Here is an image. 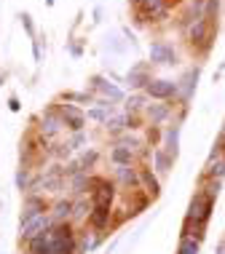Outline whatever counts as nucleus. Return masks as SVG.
<instances>
[{
	"instance_id": "nucleus-1",
	"label": "nucleus",
	"mask_w": 225,
	"mask_h": 254,
	"mask_svg": "<svg viewBox=\"0 0 225 254\" xmlns=\"http://www.w3.org/2000/svg\"><path fill=\"white\" fill-rule=\"evenodd\" d=\"M215 32H217V22H209V19H199L188 27V43L193 46L199 54H207L215 43Z\"/></svg>"
},
{
	"instance_id": "nucleus-2",
	"label": "nucleus",
	"mask_w": 225,
	"mask_h": 254,
	"mask_svg": "<svg viewBox=\"0 0 225 254\" xmlns=\"http://www.w3.org/2000/svg\"><path fill=\"white\" fill-rule=\"evenodd\" d=\"M212 206H215L212 198H207L204 193H196V198L190 201V209H188L185 222H188V225H204V228H207L209 217H212Z\"/></svg>"
},
{
	"instance_id": "nucleus-3",
	"label": "nucleus",
	"mask_w": 225,
	"mask_h": 254,
	"mask_svg": "<svg viewBox=\"0 0 225 254\" xmlns=\"http://www.w3.org/2000/svg\"><path fill=\"white\" fill-rule=\"evenodd\" d=\"M145 94L155 102H172L180 97V86L174 80H166V78H153L145 88Z\"/></svg>"
},
{
	"instance_id": "nucleus-4",
	"label": "nucleus",
	"mask_w": 225,
	"mask_h": 254,
	"mask_svg": "<svg viewBox=\"0 0 225 254\" xmlns=\"http://www.w3.org/2000/svg\"><path fill=\"white\" fill-rule=\"evenodd\" d=\"M54 228V219H51V214L46 211V214H40V217H32V219H27V222H22V241H27L30 244L32 238H38L40 233H49Z\"/></svg>"
},
{
	"instance_id": "nucleus-5",
	"label": "nucleus",
	"mask_w": 225,
	"mask_h": 254,
	"mask_svg": "<svg viewBox=\"0 0 225 254\" xmlns=\"http://www.w3.org/2000/svg\"><path fill=\"white\" fill-rule=\"evenodd\" d=\"M62 128H65V118H62V113H59V107H49L40 115V134H43L46 139H54L57 134H62Z\"/></svg>"
},
{
	"instance_id": "nucleus-6",
	"label": "nucleus",
	"mask_w": 225,
	"mask_h": 254,
	"mask_svg": "<svg viewBox=\"0 0 225 254\" xmlns=\"http://www.w3.org/2000/svg\"><path fill=\"white\" fill-rule=\"evenodd\" d=\"M115 198V185L102 177H91V201L94 206H113Z\"/></svg>"
},
{
	"instance_id": "nucleus-7",
	"label": "nucleus",
	"mask_w": 225,
	"mask_h": 254,
	"mask_svg": "<svg viewBox=\"0 0 225 254\" xmlns=\"http://www.w3.org/2000/svg\"><path fill=\"white\" fill-rule=\"evenodd\" d=\"M150 62L153 64H174L177 62V51L169 40H153L150 46Z\"/></svg>"
},
{
	"instance_id": "nucleus-8",
	"label": "nucleus",
	"mask_w": 225,
	"mask_h": 254,
	"mask_svg": "<svg viewBox=\"0 0 225 254\" xmlns=\"http://www.w3.org/2000/svg\"><path fill=\"white\" fill-rule=\"evenodd\" d=\"M59 113H62L65 126L70 128V131H83L86 113H83L80 107H75V105H70V102H65V105H59Z\"/></svg>"
},
{
	"instance_id": "nucleus-9",
	"label": "nucleus",
	"mask_w": 225,
	"mask_h": 254,
	"mask_svg": "<svg viewBox=\"0 0 225 254\" xmlns=\"http://www.w3.org/2000/svg\"><path fill=\"white\" fill-rule=\"evenodd\" d=\"M40 214H46V198L40 193H27L24 206H22V222H27L32 217H40Z\"/></svg>"
},
{
	"instance_id": "nucleus-10",
	"label": "nucleus",
	"mask_w": 225,
	"mask_h": 254,
	"mask_svg": "<svg viewBox=\"0 0 225 254\" xmlns=\"http://www.w3.org/2000/svg\"><path fill=\"white\" fill-rule=\"evenodd\" d=\"M199 75H201V67L196 64V67H190V70L185 72V78L180 80V99H182V105H188L190 97H193V91H196V83H199Z\"/></svg>"
},
{
	"instance_id": "nucleus-11",
	"label": "nucleus",
	"mask_w": 225,
	"mask_h": 254,
	"mask_svg": "<svg viewBox=\"0 0 225 254\" xmlns=\"http://www.w3.org/2000/svg\"><path fill=\"white\" fill-rule=\"evenodd\" d=\"M124 80H126V86H129V88H148V83H150L153 78H150L148 64H134Z\"/></svg>"
},
{
	"instance_id": "nucleus-12",
	"label": "nucleus",
	"mask_w": 225,
	"mask_h": 254,
	"mask_svg": "<svg viewBox=\"0 0 225 254\" xmlns=\"http://www.w3.org/2000/svg\"><path fill=\"white\" fill-rule=\"evenodd\" d=\"M91 91H102L110 102H121V99H124V91H121L118 86H113L110 80H105L102 75H94V78H91Z\"/></svg>"
},
{
	"instance_id": "nucleus-13",
	"label": "nucleus",
	"mask_w": 225,
	"mask_h": 254,
	"mask_svg": "<svg viewBox=\"0 0 225 254\" xmlns=\"http://www.w3.org/2000/svg\"><path fill=\"white\" fill-rule=\"evenodd\" d=\"M49 214H51V219H54V225L70 222V219H73V201H70V198H59V201L51 206Z\"/></svg>"
},
{
	"instance_id": "nucleus-14",
	"label": "nucleus",
	"mask_w": 225,
	"mask_h": 254,
	"mask_svg": "<svg viewBox=\"0 0 225 254\" xmlns=\"http://www.w3.org/2000/svg\"><path fill=\"white\" fill-rule=\"evenodd\" d=\"M110 214H113V206H94L91 214H88V225H91L94 230H107Z\"/></svg>"
},
{
	"instance_id": "nucleus-15",
	"label": "nucleus",
	"mask_w": 225,
	"mask_h": 254,
	"mask_svg": "<svg viewBox=\"0 0 225 254\" xmlns=\"http://www.w3.org/2000/svg\"><path fill=\"white\" fill-rule=\"evenodd\" d=\"M115 180H118L121 188L132 190V188L140 185V171L132 169V166H115Z\"/></svg>"
},
{
	"instance_id": "nucleus-16",
	"label": "nucleus",
	"mask_w": 225,
	"mask_h": 254,
	"mask_svg": "<svg viewBox=\"0 0 225 254\" xmlns=\"http://www.w3.org/2000/svg\"><path fill=\"white\" fill-rule=\"evenodd\" d=\"M145 115L150 118V123H153V126H158V123H163V121L169 118V115H172V105H169V102L148 105V107H145Z\"/></svg>"
},
{
	"instance_id": "nucleus-17",
	"label": "nucleus",
	"mask_w": 225,
	"mask_h": 254,
	"mask_svg": "<svg viewBox=\"0 0 225 254\" xmlns=\"http://www.w3.org/2000/svg\"><path fill=\"white\" fill-rule=\"evenodd\" d=\"M140 185L145 188V193H148L150 198H158L161 185H158V180H155L153 169H140Z\"/></svg>"
},
{
	"instance_id": "nucleus-18",
	"label": "nucleus",
	"mask_w": 225,
	"mask_h": 254,
	"mask_svg": "<svg viewBox=\"0 0 225 254\" xmlns=\"http://www.w3.org/2000/svg\"><path fill=\"white\" fill-rule=\"evenodd\" d=\"M110 161L115 163V166H132V163H134V150L124 147V145H115L110 150Z\"/></svg>"
},
{
	"instance_id": "nucleus-19",
	"label": "nucleus",
	"mask_w": 225,
	"mask_h": 254,
	"mask_svg": "<svg viewBox=\"0 0 225 254\" xmlns=\"http://www.w3.org/2000/svg\"><path fill=\"white\" fill-rule=\"evenodd\" d=\"M207 180H223L225 177V155H209L207 163Z\"/></svg>"
},
{
	"instance_id": "nucleus-20",
	"label": "nucleus",
	"mask_w": 225,
	"mask_h": 254,
	"mask_svg": "<svg viewBox=\"0 0 225 254\" xmlns=\"http://www.w3.org/2000/svg\"><path fill=\"white\" fill-rule=\"evenodd\" d=\"M177 145H180V123L169 126L166 134H163V150H166L169 155H177Z\"/></svg>"
},
{
	"instance_id": "nucleus-21",
	"label": "nucleus",
	"mask_w": 225,
	"mask_h": 254,
	"mask_svg": "<svg viewBox=\"0 0 225 254\" xmlns=\"http://www.w3.org/2000/svg\"><path fill=\"white\" fill-rule=\"evenodd\" d=\"M91 209H94V201H88L86 195L75 198V201H73V219H88Z\"/></svg>"
},
{
	"instance_id": "nucleus-22",
	"label": "nucleus",
	"mask_w": 225,
	"mask_h": 254,
	"mask_svg": "<svg viewBox=\"0 0 225 254\" xmlns=\"http://www.w3.org/2000/svg\"><path fill=\"white\" fill-rule=\"evenodd\" d=\"M105 128H107L110 134H121L124 128H129V113H115L113 118L105 123Z\"/></svg>"
},
{
	"instance_id": "nucleus-23",
	"label": "nucleus",
	"mask_w": 225,
	"mask_h": 254,
	"mask_svg": "<svg viewBox=\"0 0 225 254\" xmlns=\"http://www.w3.org/2000/svg\"><path fill=\"white\" fill-rule=\"evenodd\" d=\"M172 158L174 155H169L166 150H153V163H155V171H158V174H166L169 171V166H172Z\"/></svg>"
},
{
	"instance_id": "nucleus-24",
	"label": "nucleus",
	"mask_w": 225,
	"mask_h": 254,
	"mask_svg": "<svg viewBox=\"0 0 225 254\" xmlns=\"http://www.w3.org/2000/svg\"><path fill=\"white\" fill-rule=\"evenodd\" d=\"M113 115H115L113 107H99V105H97V107H91V110L86 113V118H88V121H97V123H107Z\"/></svg>"
},
{
	"instance_id": "nucleus-25",
	"label": "nucleus",
	"mask_w": 225,
	"mask_h": 254,
	"mask_svg": "<svg viewBox=\"0 0 225 254\" xmlns=\"http://www.w3.org/2000/svg\"><path fill=\"white\" fill-rule=\"evenodd\" d=\"M148 94H132V97L126 99V113H140V110H145L148 105Z\"/></svg>"
},
{
	"instance_id": "nucleus-26",
	"label": "nucleus",
	"mask_w": 225,
	"mask_h": 254,
	"mask_svg": "<svg viewBox=\"0 0 225 254\" xmlns=\"http://www.w3.org/2000/svg\"><path fill=\"white\" fill-rule=\"evenodd\" d=\"M199 249H201V241L185 236V238H180V249H177V254H199Z\"/></svg>"
},
{
	"instance_id": "nucleus-27",
	"label": "nucleus",
	"mask_w": 225,
	"mask_h": 254,
	"mask_svg": "<svg viewBox=\"0 0 225 254\" xmlns=\"http://www.w3.org/2000/svg\"><path fill=\"white\" fill-rule=\"evenodd\" d=\"M62 99L70 102V105H75V102H78V105H91L94 102L91 94H83V91H67V94H62Z\"/></svg>"
},
{
	"instance_id": "nucleus-28",
	"label": "nucleus",
	"mask_w": 225,
	"mask_h": 254,
	"mask_svg": "<svg viewBox=\"0 0 225 254\" xmlns=\"http://www.w3.org/2000/svg\"><path fill=\"white\" fill-rule=\"evenodd\" d=\"M97 158H99V155H97V150H86V153L78 158V166H80V171H88V169L94 166V163H97Z\"/></svg>"
},
{
	"instance_id": "nucleus-29",
	"label": "nucleus",
	"mask_w": 225,
	"mask_h": 254,
	"mask_svg": "<svg viewBox=\"0 0 225 254\" xmlns=\"http://www.w3.org/2000/svg\"><path fill=\"white\" fill-rule=\"evenodd\" d=\"M217 16H220V0H207L204 19H209V22H217Z\"/></svg>"
},
{
	"instance_id": "nucleus-30",
	"label": "nucleus",
	"mask_w": 225,
	"mask_h": 254,
	"mask_svg": "<svg viewBox=\"0 0 225 254\" xmlns=\"http://www.w3.org/2000/svg\"><path fill=\"white\" fill-rule=\"evenodd\" d=\"M16 188L22 190V193H27V190H30V171H27L24 166L16 171Z\"/></svg>"
},
{
	"instance_id": "nucleus-31",
	"label": "nucleus",
	"mask_w": 225,
	"mask_h": 254,
	"mask_svg": "<svg viewBox=\"0 0 225 254\" xmlns=\"http://www.w3.org/2000/svg\"><path fill=\"white\" fill-rule=\"evenodd\" d=\"M94 246H97V238L86 233V236L80 238V244H78V249H75V254H86L88 249H94Z\"/></svg>"
},
{
	"instance_id": "nucleus-32",
	"label": "nucleus",
	"mask_w": 225,
	"mask_h": 254,
	"mask_svg": "<svg viewBox=\"0 0 225 254\" xmlns=\"http://www.w3.org/2000/svg\"><path fill=\"white\" fill-rule=\"evenodd\" d=\"M83 142H86V134H83V131H73L70 142H67V147H70V150H80V147H83Z\"/></svg>"
},
{
	"instance_id": "nucleus-33",
	"label": "nucleus",
	"mask_w": 225,
	"mask_h": 254,
	"mask_svg": "<svg viewBox=\"0 0 225 254\" xmlns=\"http://www.w3.org/2000/svg\"><path fill=\"white\" fill-rule=\"evenodd\" d=\"M19 19H22V24H24L27 35H30V38H38V35H35V24H32V16H30V13H22Z\"/></svg>"
},
{
	"instance_id": "nucleus-34",
	"label": "nucleus",
	"mask_w": 225,
	"mask_h": 254,
	"mask_svg": "<svg viewBox=\"0 0 225 254\" xmlns=\"http://www.w3.org/2000/svg\"><path fill=\"white\" fill-rule=\"evenodd\" d=\"M32 57H35V62H40V38H32Z\"/></svg>"
},
{
	"instance_id": "nucleus-35",
	"label": "nucleus",
	"mask_w": 225,
	"mask_h": 254,
	"mask_svg": "<svg viewBox=\"0 0 225 254\" xmlns=\"http://www.w3.org/2000/svg\"><path fill=\"white\" fill-rule=\"evenodd\" d=\"M158 136H161V131H158L155 126H150V131H148V139H150V142H155Z\"/></svg>"
},
{
	"instance_id": "nucleus-36",
	"label": "nucleus",
	"mask_w": 225,
	"mask_h": 254,
	"mask_svg": "<svg viewBox=\"0 0 225 254\" xmlns=\"http://www.w3.org/2000/svg\"><path fill=\"white\" fill-rule=\"evenodd\" d=\"M8 107L13 110V113H19V110H22V105H19V99H16V97H11V99H8Z\"/></svg>"
},
{
	"instance_id": "nucleus-37",
	"label": "nucleus",
	"mask_w": 225,
	"mask_h": 254,
	"mask_svg": "<svg viewBox=\"0 0 225 254\" xmlns=\"http://www.w3.org/2000/svg\"><path fill=\"white\" fill-rule=\"evenodd\" d=\"M70 54H73V57H80V46H75V43H70Z\"/></svg>"
},
{
	"instance_id": "nucleus-38",
	"label": "nucleus",
	"mask_w": 225,
	"mask_h": 254,
	"mask_svg": "<svg viewBox=\"0 0 225 254\" xmlns=\"http://www.w3.org/2000/svg\"><path fill=\"white\" fill-rule=\"evenodd\" d=\"M169 3H188V0H169Z\"/></svg>"
},
{
	"instance_id": "nucleus-39",
	"label": "nucleus",
	"mask_w": 225,
	"mask_h": 254,
	"mask_svg": "<svg viewBox=\"0 0 225 254\" xmlns=\"http://www.w3.org/2000/svg\"><path fill=\"white\" fill-rule=\"evenodd\" d=\"M217 254H225V246H220V249H217Z\"/></svg>"
},
{
	"instance_id": "nucleus-40",
	"label": "nucleus",
	"mask_w": 225,
	"mask_h": 254,
	"mask_svg": "<svg viewBox=\"0 0 225 254\" xmlns=\"http://www.w3.org/2000/svg\"><path fill=\"white\" fill-rule=\"evenodd\" d=\"M0 80H3V75H0Z\"/></svg>"
},
{
	"instance_id": "nucleus-41",
	"label": "nucleus",
	"mask_w": 225,
	"mask_h": 254,
	"mask_svg": "<svg viewBox=\"0 0 225 254\" xmlns=\"http://www.w3.org/2000/svg\"><path fill=\"white\" fill-rule=\"evenodd\" d=\"M223 246H225V244H223Z\"/></svg>"
}]
</instances>
